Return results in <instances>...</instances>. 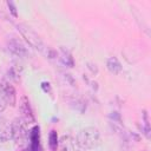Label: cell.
I'll return each mask as SVG.
<instances>
[{
    "label": "cell",
    "instance_id": "52a82bcc",
    "mask_svg": "<svg viewBox=\"0 0 151 151\" xmlns=\"http://www.w3.org/2000/svg\"><path fill=\"white\" fill-rule=\"evenodd\" d=\"M80 147L77 143V139L70 134L61 136L58 140L57 151H79Z\"/></svg>",
    "mask_w": 151,
    "mask_h": 151
},
{
    "label": "cell",
    "instance_id": "277c9868",
    "mask_svg": "<svg viewBox=\"0 0 151 151\" xmlns=\"http://www.w3.org/2000/svg\"><path fill=\"white\" fill-rule=\"evenodd\" d=\"M18 29L20 32V34L22 35V38H25V40L27 41V44L39 51H44V42L42 40L40 39V37L29 27V26H26L24 24H19L18 26Z\"/></svg>",
    "mask_w": 151,
    "mask_h": 151
},
{
    "label": "cell",
    "instance_id": "4fadbf2b",
    "mask_svg": "<svg viewBox=\"0 0 151 151\" xmlns=\"http://www.w3.org/2000/svg\"><path fill=\"white\" fill-rule=\"evenodd\" d=\"M142 130H143V133L149 138L150 137V123H149L147 112L145 110L143 111V125H142Z\"/></svg>",
    "mask_w": 151,
    "mask_h": 151
},
{
    "label": "cell",
    "instance_id": "8fae6325",
    "mask_svg": "<svg viewBox=\"0 0 151 151\" xmlns=\"http://www.w3.org/2000/svg\"><path fill=\"white\" fill-rule=\"evenodd\" d=\"M12 139V123L0 124V142H7Z\"/></svg>",
    "mask_w": 151,
    "mask_h": 151
},
{
    "label": "cell",
    "instance_id": "7c38bea8",
    "mask_svg": "<svg viewBox=\"0 0 151 151\" xmlns=\"http://www.w3.org/2000/svg\"><path fill=\"white\" fill-rule=\"evenodd\" d=\"M58 134L55 130H51L50 134H48V146L51 149V151H57V146H58Z\"/></svg>",
    "mask_w": 151,
    "mask_h": 151
},
{
    "label": "cell",
    "instance_id": "9a60e30c",
    "mask_svg": "<svg viewBox=\"0 0 151 151\" xmlns=\"http://www.w3.org/2000/svg\"><path fill=\"white\" fill-rule=\"evenodd\" d=\"M41 88L45 93L47 94H52V87H51V84L48 81H42L41 83Z\"/></svg>",
    "mask_w": 151,
    "mask_h": 151
},
{
    "label": "cell",
    "instance_id": "30bf717a",
    "mask_svg": "<svg viewBox=\"0 0 151 151\" xmlns=\"http://www.w3.org/2000/svg\"><path fill=\"white\" fill-rule=\"evenodd\" d=\"M106 67H107V70H109L111 73H113V74H119V73L122 72V70H123V66H122L120 61H119L116 57H110V58L107 59V61H106Z\"/></svg>",
    "mask_w": 151,
    "mask_h": 151
},
{
    "label": "cell",
    "instance_id": "ba28073f",
    "mask_svg": "<svg viewBox=\"0 0 151 151\" xmlns=\"http://www.w3.org/2000/svg\"><path fill=\"white\" fill-rule=\"evenodd\" d=\"M25 151H42L40 144V129L38 125H34L29 130V139Z\"/></svg>",
    "mask_w": 151,
    "mask_h": 151
},
{
    "label": "cell",
    "instance_id": "9c48e42d",
    "mask_svg": "<svg viewBox=\"0 0 151 151\" xmlns=\"http://www.w3.org/2000/svg\"><path fill=\"white\" fill-rule=\"evenodd\" d=\"M57 55H58L59 60L61 61V64H64L65 66H67V67H73L74 66V59L72 57V53L67 48L60 47Z\"/></svg>",
    "mask_w": 151,
    "mask_h": 151
},
{
    "label": "cell",
    "instance_id": "5b68a950",
    "mask_svg": "<svg viewBox=\"0 0 151 151\" xmlns=\"http://www.w3.org/2000/svg\"><path fill=\"white\" fill-rule=\"evenodd\" d=\"M7 48L11 51V53H13L17 57H27L29 54L27 47L18 37H11L8 39Z\"/></svg>",
    "mask_w": 151,
    "mask_h": 151
},
{
    "label": "cell",
    "instance_id": "6da1fadb",
    "mask_svg": "<svg viewBox=\"0 0 151 151\" xmlns=\"http://www.w3.org/2000/svg\"><path fill=\"white\" fill-rule=\"evenodd\" d=\"M77 143L83 150H91L100 144L99 130L94 126H86L79 131L77 134Z\"/></svg>",
    "mask_w": 151,
    "mask_h": 151
},
{
    "label": "cell",
    "instance_id": "7a4b0ae2",
    "mask_svg": "<svg viewBox=\"0 0 151 151\" xmlns=\"http://www.w3.org/2000/svg\"><path fill=\"white\" fill-rule=\"evenodd\" d=\"M27 125L28 124L21 118H17L12 123V139H14L15 144L20 147H26L28 144L29 130Z\"/></svg>",
    "mask_w": 151,
    "mask_h": 151
},
{
    "label": "cell",
    "instance_id": "5bb4252c",
    "mask_svg": "<svg viewBox=\"0 0 151 151\" xmlns=\"http://www.w3.org/2000/svg\"><path fill=\"white\" fill-rule=\"evenodd\" d=\"M7 6H8V8H9V12L12 13V15H13L14 18H18V11H17L15 4H14L13 1H7Z\"/></svg>",
    "mask_w": 151,
    "mask_h": 151
},
{
    "label": "cell",
    "instance_id": "8992f818",
    "mask_svg": "<svg viewBox=\"0 0 151 151\" xmlns=\"http://www.w3.org/2000/svg\"><path fill=\"white\" fill-rule=\"evenodd\" d=\"M19 111L21 113L20 118L26 122L27 124H31V123H34L35 122V118H34V114H33V111H32V107L29 105V100L26 96H22L21 99H20V104H19Z\"/></svg>",
    "mask_w": 151,
    "mask_h": 151
},
{
    "label": "cell",
    "instance_id": "3957f363",
    "mask_svg": "<svg viewBox=\"0 0 151 151\" xmlns=\"http://www.w3.org/2000/svg\"><path fill=\"white\" fill-rule=\"evenodd\" d=\"M17 103V92L7 81H0V113L5 111L7 105L14 106Z\"/></svg>",
    "mask_w": 151,
    "mask_h": 151
}]
</instances>
